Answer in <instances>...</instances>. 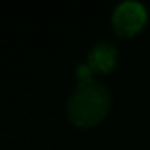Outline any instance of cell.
<instances>
[{"label": "cell", "instance_id": "1", "mask_svg": "<svg viewBox=\"0 0 150 150\" xmlns=\"http://www.w3.org/2000/svg\"><path fill=\"white\" fill-rule=\"evenodd\" d=\"M111 108V92L103 82L92 79L79 82L68 98V116L76 126L89 127L100 123Z\"/></svg>", "mask_w": 150, "mask_h": 150}, {"label": "cell", "instance_id": "3", "mask_svg": "<svg viewBox=\"0 0 150 150\" xmlns=\"http://www.w3.org/2000/svg\"><path fill=\"white\" fill-rule=\"evenodd\" d=\"M118 62V49L111 42L95 44L87 55V65L92 68V71L97 73H108L115 68Z\"/></svg>", "mask_w": 150, "mask_h": 150}, {"label": "cell", "instance_id": "2", "mask_svg": "<svg viewBox=\"0 0 150 150\" xmlns=\"http://www.w3.org/2000/svg\"><path fill=\"white\" fill-rule=\"evenodd\" d=\"M147 21L145 7L139 2H121L113 11L111 24L118 36L131 37L139 33Z\"/></svg>", "mask_w": 150, "mask_h": 150}, {"label": "cell", "instance_id": "4", "mask_svg": "<svg viewBox=\"0 0 150 150\" xmlns=\"http://www.w3.org/2000/svg\"><path fill=\"white\" fill-rule=\"evenodd\" d=\"M76 78H78L79 82H89L94 79V71L87 63H81L76 68Z\"/></svg>", "mask_w": 150, "mask_h": 150}]
</instances>
